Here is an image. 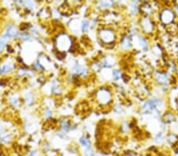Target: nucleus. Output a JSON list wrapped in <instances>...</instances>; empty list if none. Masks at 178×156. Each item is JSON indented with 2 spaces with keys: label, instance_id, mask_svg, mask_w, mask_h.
I'll return each mask as SVG.
<instances>
[{
  "label": "nucleus",
  "instance_id": "12",
  "mask_svg": "<svg viewBox=\"0 0 178 156\" xmlns=\"http://www.w3.org/2000/svg\"><path fill=\"white\" fill-rule=\"evenodd\" d=\"M61 127L65 131H68L69 129H71V124L67 122H63L61 124Z\"/></svg>",
  "mask_w": 178,
  "mask_h": 156
},
{
  "label": "nucleus",
  "instance_id": "27",
  "mask_svg": "<svg viewBox=\"0 0 178 156\" xmlns=\"http://www.w3.org/2000/svg\"><path fill=\"white\" fill-rule=\"evenodd\" d=\"M158 156H165V155H158Z\"/></svg>",
  "mask_w": 178,
  "mask_h": 156
},
{
  "label": "nucleus",
  "instance_id": "3",
  "mask_svg": "<svg viewBox=\"0 0 178 156\" xmlns=\"http://www.w3.org/2000/svg\"><path fill=\"white\" fill-rule=\"evenodd\" d=\"M175 18L174 13L171 10L165 9L160 14V19L164 24H169L173 21Z\"/></svg>",
  "mask_w": 178,
  "mask_h": 156
},
{
  "label": "nucleus",
  "instance_id": "17",
  "mask_svg": "<svg viewBox=\"0 0 178 156\" xmlns=\"http://www.w3.org/2000/svg\"><path fill=\"white\" fill-rule=\"evenodd\" d=\"M155 141L158 144H162L163 142V136H162V134L161 133L159 134H158V136L155 138Z\"/></svg>",
  "mask_w": 178,
  "mask_h": 156
},
{
  "label": "nucleus",
  "instance_id": "5",
  "mask_svg": "<svg viewBox=\"0 0 178 156\" xmlns=\"http://www.w3.org/2000/svg\"><path fill=\"white\" fill-rule=\"evenodd\" d=\"M158 105V102L156 100H151L150 101H147L146 103L144 104L143 106V110L144 111H152L155 108L156 106Z\"/></svg>",
  "mask_w": 178,
  "mask_h": 156
},
{
  "label": "nucleus",
  "instance_id": "21",
  "mask_svg": "<svg viewBox=\"0 0 178 156\" xmlns=\"http://www.w3.org/2000/svg\"><path fill=\"white\" fill-rule=\"evenodd\" d=\"M136 10H137V6H136L135 3H132V5H131V12L135 13Z\"/></svg>",
  "mask_w": 178,
  "mask_h": 156
},
{
  "label": "nucleus",
  "instance_id": "23",
  "mask_svg": "<svg viewBox=\"0 0 178 156\" xmlns=\"http://www.w3.org/2000/svg\"><path fill=\"white\" fill-rule=\"evenodd\" d=\"M10 103H11L14 106H16L17 104H18V100H17L16 98H12L11 100H10Z\"/></svg>",
  "mask_w": 178,
  "mask_h": 156
},
{
  "label": "nucleus",
  "instance_id": "7",
  "mask_svg": "<svg viewBox=\"0 0 178 156\" xmlns=\"http://www.w3.org/2000/svg\"><path fill=\"white\" fill-rule=\"evenodd\" d=\"M75 72L76 73V74L79 75V76H86L88 73V70L87 68H86L85 66H81L78 65H76L75 68Z\"/></svg>",
  "mask_w": 178,
  "mask_h": 156
},
{
  "label": "nucleus",
  "instance_id": "18",
  "mask_svg": "<svg viewBox=\"0 0 178 156\" xmlns=\"http://www.w3.org/2000/svg\"><path fill=\"white\" fill-rule=\"evenodd\" d=\"M100 5H101V6L104 7H109L112 5V2H108V1L107 2H105V1H104V2H100Z\"/></svg>",
  "mask_w": 178,
  "mask_h": 156
},
{
  "label": "nucleus",
  "instance_id": "6",
  "mask_svg": "<svg viewBox=\"0 0 178 156\" xmlns=\"http://www.w3.org/2000/svg\"><path fill=\"white\" fill-rule=\"evenodd\" d=\"M142 27L146 30V32H151L153 29V24L150 19L145 18L142 21Z\"/></svg>",
  "mask_w": 178,
  "mask_h": 156
},
{
  "label": "nucleus",
  "instance_id": "26",
  "mask_svg": "<svg viewBox=\"0 0 178 156\" xmlns=\"http://www.w3.org/2000/svg\"><path fill=\"white\" fill-rule=\"evenodd\" d=\"M36 155H37V152H35V151L30 152V154L29 155V156H36Z\"/></svg>",
  "mask_w": 178,
  "mask_h": 156
},
{
  "label": "nucleus",
  "instance_id": "25",
  "mask_svg": "<svg viewBox=\"0 0 178 156\" xmlns=\"http://www.w3.org/2000/svg\"><path fill=\"white\" fill-rule=\"evenodd\" d=\"M35 67H36V68H37V69H38V70H39V69H41V70H44L43 66H41V65L40 63L35 64Z\"/></svg>",
  "mask_w": 178,
  "mask_h": 156
},
{
  "label": "nucleus",
  "instance_id": "4",
  "mask_svg": "<svg viewBox=\"0 0 178 156\" xmlns=\"http://www.w3.org/2000/svg\"><path fill=\"white\" fill-rule=\"evenodd\" d=\"M18 34V32H17L16 27L13 25H10L9 26H7V30H6V32L5 34L3 35V39L4 40H10L11 39L12 37H14L16 35Z\"/></svg>",
  "mask_w": 178,
  "mask_h": 156
},
{
  "label": "nucleus",
  "instance_id": "11",
  "mask_svg": "<svg viewBox=\"0 0 178 156\" xmlns=\"http://www.w3.org/2000/svg\"><path fill=\"white\" fill-rule=\"evenodd\" d=\"M89 22L88 20H84L82 22V27H81V29H82V32H84L87 30V29L89 28Z\"/></svg>",
  "mask_w": 178,
  "mask_h": 156
},
{
  "label": "nucleus",
  "instance_id": "2",
  "mask_svg": "<svg viewBox=\"0 0 178 156\" xmlns=\"http://www.w3.org/2000/svg\"><path fill=\"white\" fill-rule=\"evenodd\" d=\"M97 100L98 103L101 104H106L109 103L112 100V95L111 93L106 88H100L97 92L96 94Z\"/></svg>",
  "mask_w": 178,
  "mask_h": 156
},
{
  "label": "nucleus",
  "instance_id": "28",
  "mask_svg": "<svg viewBox=\"0 0 178 156\" xmlns=\"http://www.w3.org/2000/svg\"><path fill=\"white\" fill-rule=\"evenodd\" d=\"M1 70H2V69L0 68V73H1Z\"/></svg>",
  "mask_w": 178,
  "mask_h": 156
},
{
  "label": "nucleus",
  "instance_id": "13",
  "mask_svg": "<svg viewBox=\"0 0 178 156\" xmlns=\"http://www.w3.org/2000/svg\"><path fill=\"white\" fill-rule=\"evenodd\" d=\"M84 155L85 156H95L94 151L91 148H86L84 152Z\"/></svg>",
  "mask_w": 178,
  "mask_h": 156
},
{
  "label": "nucleus",
  "instance_id": "19",
  "mask_svg": "<svg viewBox=\"0 0 178 156\" xmlns=\"http://www.w3.org/2000/svg\"><path fill=\"white\" fill-rule=\"evenodd\" d=\"M5 48V43L3 40H0V51H2Z\"/></svg>",
  "mask_w": 178,
  "mask_h": 156
},
{
  "label": "nucleus",
  "instance_id": "22",
  "mask_svg": "<svg viewBox=\"0 0 178 156\" xmlns=\"http://www.w3.org/2000/svg\"><path fill=\"white\" fill-rule=\"evenodd\" d=\"M52 111H50L49 109L47 108L46 109V111H45V114H46V117L48 118V117H50L51 115H52Z\"/></svg>",
  "mask_w": 178,
  "mask_h": 156
},
{
  "label": "nucleus",
  "instance_id": "1",
  "mask_svg": "<svg viewBox=\"0 0 178 156\" xmlns=\"http://www.w3.org/2000/svg\"><path fill=\"white\" fill-rule=\"evenodd\" d=\"M99 36H100V40L104 43L109 44V43H113L115 40V33L112 29H102L99 32Z\"/></svg>",
  "mask_w": 178,
  "mask_h": 156
},
{
  "label": "nucleus",
  "instance_id": "20",
  "mask_svg": "<svg viewBox=\"0 0 178 156\" xmlns=\"http://www.w3.org/2000/svg\"><path fill=\"white\" fill-rule=\"evenodd\" d=\"M25 5L28 6L30 8H33L35 7V3L33 2H25Z\"/></svg>",
  "mask_w": 178,
  "mask_h": 156
},
{
  "label": "nucleus",
  "instance_id": "14",
  "mask_svg": "<svg viewBox=\"0 0 178 156\" xmlns=\"http://www.w3.org/2000/svg\"><path fill=\"white\" fill-rule=\"evenodd\" d=\"M120 76H121V73L120 70H116L113 71V78H114L115 81H117L118 79H120Z\"/></svg>",
  "mask_w": 178,
  "mask_h": 156
},
{
  "label": "nucleus",
  "instance_id": "10",
  "mask_svg": "<svg viewBox=\"0 0 178 156\" xmlns=\"http://www.w3.org/2000/svg\"><path fill=\"white\" fill-rule=\"evenodd\" d=\"M14 66L12 65V64H7V65H5L3 67L1 70V73L2 74H5L7 73H9L10 71H11L12 69L14 68Z\"/></svg>",
  "mask_w": 178,
  "mask_h": 156
},
{
  "label": "nucleus",
  "instance_id": "9",
  "mask_svg": "<svg viewBox=\"0 0 178 156\" xmlns=\"http://www.w3.org/2000/svg\"><path fill=\"white\" fill-rule=\"evenodd\" d=\"M80 144H82V147H86V148H91V143L86 136H82L80 138Z\"/></svg>",
  "mask_w": 178,
  "mask_h": 156
},
{
  "label": "nucleus",
  "instance_id": "15",
  "mask_svg": "<svg viewBox=\"0 0 178 156\" xmlns=\"http://www.w3.org/2000/svg\"><path fill=\"white\" fill-rule=\"evenodd\" d=\"M18 73L21 76H25V75L30 74V70H25L24 68H21L19 69L18 70Z\"/></svg>",
  "mask_w": 178,
  "mask_h": 156
},
{
  "label": "nucleus",
  "instance_id": "8",
  "mask_svg": "<svg viewBox=\"0 0 178 156\" xmlns=\"http://www.w3.org/2000/svg\"><path fill=\"white\" fill-rule=\"evenodd\" d=\"M121 47L123 49H128L131 47V41L128 36H124L121 40Z\"/></svg>",
  "mask_w": 178,
  "mask_h": 156
},
{
  "label": "nucleus",
  "instance_id": "16",
  "mask_svg": "<svg viewBox=\"0 0 178 156\" xmlns=\"http://www.w3.org/2000/svg\"><path fill=\"white\" fill-rule=\"evenodd\" d=\"M33 100V96L32 95V94H29L25 96V103L27 104H30L32 102Z\"/></svg>",
  "mask_w": 178,
  "mask_h": 156
},
{
  "label": "nucleus",
  "instance_id": "24",
  "mask_svg": "<svg viewBox=\"0 0 178 156\" xmlns=\"http://www.w3.org/2000/svg\"><path fill=\"white\" fill-rule=\"evenodd\" d=\"M124 156H139L135 152H128Z\"/></svg>",
  "mask_w": 178,
  "mask_h": 156
}]
</instances>
